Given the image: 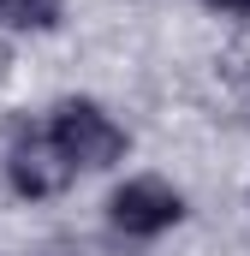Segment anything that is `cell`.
<instances>
[{"instance_id":"6da1fadb","label":"cell","mask_w":250,"mask_h":256,"mask_svg":"<svg viewBox=\"0 0 250 256\" xmlns=\"http://www.w3.org/2000/svg\"><path fill=\"white\" fill-rule=\"evenodd\" d=\"M42 131L54 137V149H60L66 161L84 167V173H102V167H114L125 155V131L114 126L96 102H60Z\"/></svg>"},{"instance_id":"7a4b0ae2","label":"cell","mask_w":250,"mask_h":256,"mask_svg":"<svg viewBox=\"0 0 250 256\" xmlns=\"http://www.w3.org/2000/svg\"><path fill=\"white\" fill-rule=\"evenodd\" d=\"M179 214H185V196L167 179H125L114 191V202H108V220L125 238H155V232L179 226Z\"/></svg>"},{"instance_id":"3957f363","label":"cell","mask_w":250,"mask_h":256,"mask_svg":"<svg viewBox=\"0 0 250 256\" xmlns=\"http://www.w3.org/2000/svg\"><path fill=\"white\" fill-rule=\"evenodd\" d=\"M72 161H66L60 149H54V137L36 126V131H18V143L6 149V179H12V191L18 196H60L66 185H72Z\"/></svg>"},{"instance_id":"5b68a950","label":"cell","mask_w":250,"mask_h":256,"mask_svg":"<svg viewBox=\"0 0 250 256\" xmlns=\"http://www.w3.org/2000/svg\"><path fill=\"white\" fill-rule=\"evenodd\" d=\"M202 6H214V12H232V18H250V0H202Z\"/></svg>"},{"instance_id":"277c9868","label":"cell","mask_w":250,"mask_h":256,"mask_svg":"<svg viewBox=\"0 0 250 256\" xmlns=\"http://www.w3.org/2000/svg\"><path fill=\"white\" fill-rule=\"evenodd\" d=\"M66 18V0H0L6 30H54Z\"/></svg>"}]
</instances>
